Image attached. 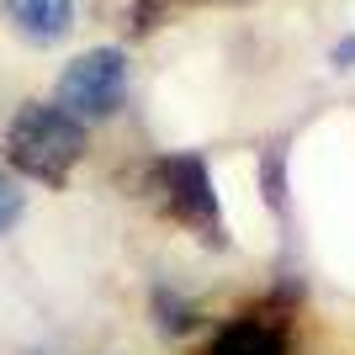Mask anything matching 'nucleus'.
Returning a JSON list of instances; mask_svg holds the SVG:
<instances>
[{
    "instance_id": "7ed1b4c3",
    "label": "nucleus",
    "mask_w": 355,
    "mask_h": 355,
    "mask_svg": "<svg viewBox=\"0 0 355 355\" xmlns=\"http://www.w3.org/2000/svg\"><path fill=\"white\" fill-rule=\"evenodd\" d=\"M154 175H159V196L170 218L186 223L191 234H207L212 244L223 239V218H218V191H212V170L202 154H164L154 164Z\"/></svg>"
},
{
    "instance_id": "f03ea898",
    "label": "nucleus",
    "mask_w": 355,
    "mask_h": 355,
    "mask_svg": "<svg viewBox=\"0 0 355 355\" xmlns=\"http://www.w3.org/2000/svg\"><path fill=\"white\" fill-rule=\"evenodd\" d=\"M122 101H128V59L117 48H90L59 74V101L53 106H64L80 122H101L112 112H122Z\"/></svg>"
},
{
    "instance_id": "423d86ee",
    "label": "nucleus",
    "mask_w": 355,
    "mask_h": 355,
    "mask_svg": "<svg viewBox=\"0 0 355 355\" xmlns=\"http://www.w3.org/2000/svg\"><path fill=\"white\" fill-rule=\"evenodd\" d=\"M154 318H159L170 334H186V329H196V308H191V302H180L170 286H159V292H154Z\"/></svg>"
},
{
    "instance_id": "1a4fd4ad",
    "label": "nucleus",
    "mask_w": 355,
    "mask_h": 355,
    "mask_svg": "<svg viewBox=\"0 0 355 355\" xmlns=\"http://www.w3.org/2000/svg\"><path fill=\"white\" fill-rule=\"evenodd\" d=\"M334 59H340V69H350V59H355V43H345L340 53H334Z\"/></svg>"
},
{
    "instance_id": "6e6552de",
    "label": "nucleus",
    "mask_w": 355,
    "mask_h": 355,
    "mask_svg": "<svg viewBox=\"0 0 355 355\" xmlns=\"http://www.w3.org/2000/svg\"><path fill=\"white\" fill-rule=\"evenodd\" d=\"M16 218H21V191H16V180L0 170V234H6Z\"/></svg>"
},
{
    "instance_id": "f257e3e1",
    "label": "nucleus",
    "mask_w": 355,
    "mask_h": 355,
    "mask_svg": "<svg viewBox=\"0 0 355 355\" xmlns=\"http://www.w3.org/2000/svg\"><path fill=\"white\" fill-rule=\"evenodd\" d=\"M6 159L27 180L64 186L69 170L85 159V122L53 101H27L6 128Z\"/></svg>"
},
{
    "instance_id": "0eeeda50",
    "label": "nucleus",
    "mask_w": 355,
    "mask_h": 355,
    "mask_svg": "<svg viewBox=\"0 0 355 355\" xmlns=\"http://www.w3.org/2000/svg\"><path fill=\"white\" fill-rule=\"evenodd\" d=\"M186 6H196V0H133V32H154L164 27L175 11H186Z\"/></svg>"
},
{
    "instance_id": "20e7f679",
    "label": "nucleus",
    "mask_w": 355,
    "mask_h": 355,
    "mask_svg": "<svg viewBox=\"0 0 355 355\" xmlns=\"http://www.w3.org/2000/svg\"><path fill=\"white\" fill-rule=\"evenodd\" d=\"M202 355H286V324L270 318V313H250V318H234L212 334V345Z\"/></svg>"
},
{
    "instance_id": "39448f33",
    "label": "nucleus",
    "mask_w": 355,
    "mask_h": 355,
    "mask_svg": "<svg viewBox=\"0 0 355 355\" xmlns=\"http://www.w3.org/2000/svg\"><path fill=\"white\" fill-rule=\"evenodd\" d=\"M0 6L27 43H59L74 27V0H0Z\"/></svg>"
}]
</instances>
